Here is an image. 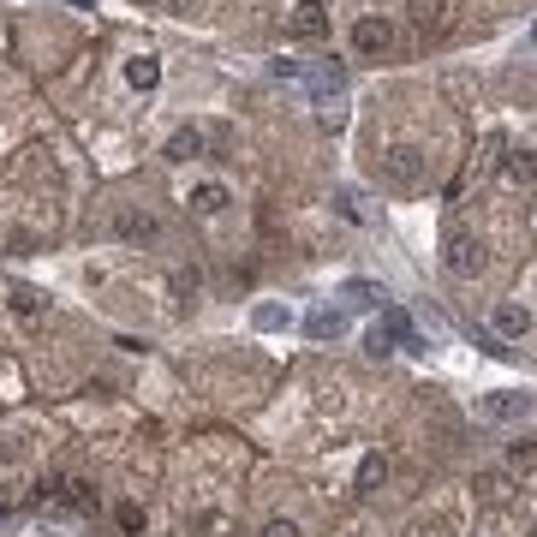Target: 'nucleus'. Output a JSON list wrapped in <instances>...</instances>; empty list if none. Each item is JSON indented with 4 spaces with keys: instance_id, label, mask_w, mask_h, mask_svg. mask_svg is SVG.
<instances>
[{
    "instance_id": "nucleus-1",
    "label": "nucleus",
    "mask_w": 537,
    "mask_h": 537,
    "mask_svg": "<svg viewBox=\"0 0 537 537\" xmlns=\"http://www.w3.org/2000/svg\"><path fill=\"white\" fill-rule=\"evenodd\" d=\"M364 346H370V358H388L395 346H418L412 317H406V311H382V322L370 329V340H364Z\"/></svg>"
},
{
    "instance_id": "nucleus-2",
    "label": "nucleus",
    "mask_w": 537,
    "mask_h": 537,
    "mask_svg": "<svg viewBox=\"0 0 537 537\" xmlns=\"http://www.w3.org/2000/svg\"><path fill=\"white\" fill-rule=\"evenodd\" d=\"M532 412H537V395H484L477 400L484 424H514V418H532Z\"/></svg>"
},
{
    "instance_id": "nucleus-3",
    "label": "nucleus",
    "mask_w": 537,
    "mask_h": 537,
    "mask_svg": "<svg viewBox=\"0 0 537 537\" xmlns=\"http://www.w3.org/2000/svg\"><path fill=\"white\" fill-rule=\"evenodd\" d=\"M418 174H424V156H418L412 143H395V150L382 156V179H388V185H418Z\"/></svg>"
},
{
    "instance_id": "nucleus-4",
    "label": "nucleus",
    "mask_w": 537,
    "mask_h": 537,
    "mask_svg": "<svg viewBox=\"0 0 537 537\" xmlns=\"http://www.w3.org/2000/svg\"><path fill=\"white\" fill-rule=\"evenodd\" d=\"M42 496H48V501H60L66 514H96V508H102V501H96V490H90L84 477H66V484H54V490H42Z\"/></svg>"
},
{
    "instance_id": "nucleus-5",
    "label": "nucleus",
    "mask_w": 537,
    "mask_h": 537,
    "mask_svg": "<svg viewBox=\"0 0 537 537\" xmlns=\"http://www.w3.org/2000/svg\"><path fill=\"white\" fill-rule=\"evenodd\" d=\"M448 269L454 275H477L484 269V245L472 233H448Z\"/></svg>"
},
{
    "instance_id": "nucleus-6",
    "label": "nucleus",
    "mask_w": 537,
    "mask_h": 537,
    "mask_svg": "<svg viewBox=\"0 0 537 537\" xmlns=\"http://www.w3.org/2000/svg\"><path fill=\"white\" fill-rule=\"evenodd\" d=\"M388 42H395V24H388V19H358L353 24V48H358V54H382Z\"/></svg>"
},
{
    "instance_id": "nucleus-7",
    "label": "nucleus",
    "mask_w": 537,
    "mask_h": 537,
    "mask_svg": "<svg viewBox=\"0 0 537 537\" xmlns=\"http://www.w3.org/2000/svg\"><path fill=\"white\" fill-rule=\"evenodd\" d=\"M477 501H490V508H501V501H514V472H477L472 477Z\"/></svg>"
},
{
    "instance_id": "nucleus-8",
    "label": "nucleus",
    "mask_w": 537,
    "mask_h": 537,
    "mask_svg": "<svg viewBox=\"0 0 537 537\" xmlns=\"http://www.w3.org/2000/svg\"><path fill=\"white\" fill-rule=\"evenodd\" d=\"M490 329H496L501 340H514V335L532 329V317H525V305H496V311H490Z\"/></svg>"
},
{
    "instance_id": "nucleus-9",
    "label": "nucleus",
    "mask_w": 537,
    "mask_h": 537,
    "mask_svg": "<svg viewBox=\"0 0 537 537\" xmlns=\"http://www.w3.org/2000/svg\"><path fill=\"white\" fill-rule=\"evenodd\" d=\"M293 37L298 42H322L329 37V12H322V6H298L293 12Z\"/></svg>"
},
{
    "instance_id": "nucleus-10",
    "label": "nucleus",
    "mask_w": 537,
    "mask_h": 537,
    "mask_svg": "<svg viewBox=\"0 0 537 537\" xmlns=\"http://www.w3.org/2000/svg\"><path fill=\"white\" fill-rule=\"evenodd\" d=\"M203 150H209V138H203L198 126H179L174 138H167V156H174V161H198Z\"/></svg>"
},
{
    "instance_id": "nucleus-11",
    "label": "nucleus",
    "mask_w": 537,
    "mask_h": 537,
    "mask_svg": "<svg viewBox=\"0 0 537 537\" xmlns=\"http://www.w3.org/2000/svg\"><path fill=\"white\" fill-rule=\"evenodd\" d=\"M126 84H132V90H156V84H161V66H156L150 54L126 60Z\"/></svg>"
},
{
    "instance_id": "nucleus-12",
    "label": "nucleus",
    "mask_w": 537,
    "mask_h": 537,
    "mask_svg": "<svg viewBox=\"0 0 537 537\" xmlns=\"http://www.w3.org/2000/svg\"><path fill=\"white\" fill-rule=\"evenodd\" d=\"M501 174H508V179H537V150L514 143V150H508V161H501Z\"/></svg>"
},
{
    "instance_id": "nucleus-13",
    "label": "nucleus",
    "mask_w": 537,
    "mask_h": 537,
    "mask_svg": "<svg viewBox=\"0 0 537 537\" xmlns=\"http://www.w3.org/2000/svg\"><path fill=\"white\" fill-rule=\"evenodd\" d=\"M305 329H311V335H317V340H340V329H346V317H340V311H311V317H305Z\"/></svg>"
},
{
    "instance_id": "nucleus-14",
    "label": "nucleus",
    "mask_w": 537,
    "mask_h": 537,
    "mask_svg": "<svg viewBox=\"0 0 537 537\" xmlns=\"http://www.w3.org/2000/svg\"><path fill=\"white\" fill-rule=\"evenodd\" d=\"M191 209H198V216H221V209H227V185H198V191H191Z\"/></svg>"
},
{
    "instance_id": "nucleus-15",
    "label": "nucleus",
    "mask_w": 537,
    "mask_h": 537,
    "mask_svg": "<svg viewBox=\"0 0 537 537\" xmlns=\"http://www.w3.org/2000/svg\"><path fill=\"white\" fill-rule=\"evenodd\" d=\"M340 293H346V305H358V311H370V305H382V287H370V281H346Z\"/></svg>"
},
{
    "instance_id": "nucleus-16",
    "label": "nucleus",
    "mask_w": 537,
    "mask_h": 537,
    "mask_svg": "<svg viewBox=\"0 0 537 537\" xmlns=\"http://www.w3.org/2000/svg\"><path fill=\"white\" fill-rule=\"evenodd\" d=\"M382 472H388V466H382V454H364V460H358V490L370 496V490L382 484Z\"/></svg>"
},
{
    "instance_id": "nucleus-17",
    "label": "nucleus",
    "mask_w": 537,
    "mask_h": 537,
    "mask_svg": "<svg viewBox=\"0 0 537 537\" xmlns=\"http://www.w3.org/2000/svg\"><path fill=\"white\" fill-rule=\"evenodd\" d=\"M119 233L126 239H156V216H119Z\"/></svg>"
},
{
    "instance_id": "nucleus-18",
    "label": "nucleus",
    "mask_w": 537,
    "mask_h": 537,
    "mask_svg": "<svg viewBox=\"0 0 537 537\" xmlns=\"http://www.w3.org/2000/svg\"><path fill=\"white\" fill-rule=\"evenodd\" d=\"M119 532H143V508H138V501H119Z\"/></svg>"
},
{
    "instance_id": "nucleus-19",
    "label": "nucleus",
    "mask_w": 537,
    "mask_h": 537,
    "mask_svg": "<svg viewBox=\"0 0 537 537\" xmlns=\"http://www.w3.org/2000/svg\"><path fill=\"white\" fill-rule=\"evenodd\" d=\"M12 311H19V317H37V311H42V298L30 293V287H12Z\"/></svg>"
},
{
    "instance_id": "nucleus-20",
    "label": "nucleus",
    "mask_w": 537,
    "mask_h": 537,
    "mask_svg": "<svg viewBox=\"0 0 537 537\" xmlns=\"http://www.w3.org/2000/svg\"><path fill=\"white\" fill-rule=\"evenodd\" d=\"M263 537H298V525H293V519H269V525H263Z\"/></svg>"
},
{
    "instance_id": "nucleus-21",
    "label": "nucleus",
    "mask_w": 537,
    "mask_h": 537,
    "mask_svg": "<svg viewBox=\"0 0 537 537\" xmlns=\"http://www.w3.org/2000/svg\"><path fill=\"white\" fill-rule=\"evenodd\" d=\"M150 6H167V12H191V0H150Z\"/></svg>"
},
{
    "instance_id": "nucleus-22",
    "label": "nucleus",
    "mask_w": 537,
    "mask_h": 537,
    "mask_svg": "<svg viewBox=\"0 0 537 537\" xmlns=\"http://www.w3.org/2000/svg\"><path fill=\"white\" fill-rule=\"evenodd\" d=\"M0 514H12V496H0Z\"/></svg>"
},
{
    "instance_id": "nucleus-23",
    "label": "nucleus",
    "mask_w": 537,
    "mask_h": 537,
    "mask_svg": "<svg viewBox=\"0 0 537 537\" xmlns=\"http://www.w3.org/2000/svg\"><path fill=\"white\" fill-rule=\"evenodd\" d=\"M532 42H537V24H532Z\"/></svg>"
},
{
    "instance_id": "nucleus-24",
    "label": "nucleus",
    "mask_w": 537,
    "mask_h": 537,
    "mask_svg": "<svg viewBox=\"0 0 537 537\" xmlns=\"http://www.w3.org/2000/svg\"><path fill=\"white\" fill-rule=\"evenodd\" d=\"M532 532H537V525H532Z\"/></svg>"
}]
</instances>
